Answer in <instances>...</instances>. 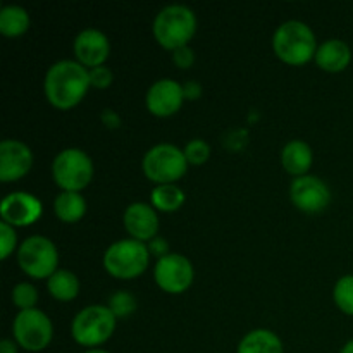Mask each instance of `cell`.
<instances>
[{
    "label": "cell",
    "instance_id": "cell-1",
    "mask_svg": "<svg viewBox=\"0 0 353 353\" xmlns=\"http://www.w3.org/2000/svg\"><path fill=\"white\" fill-rule=\"evenodd\" d=\"M90 86V71L78 61L62 59L52 64L45 74V95L57 109L74 107Z\"/></svg>",
    "mask_w": 353,
    "mask_h": 353
},
{
    "label": "cell",
    "instance_id": "cell-2",
    "mask_svg": "<svg viewBox=\"0 0 353 353\" xmlns=\"http://www.w3.org/2000/svg\"><path fill=\"white\" fill-rule=\"evenodd\" d=\"M272 48L276 55L288 64H305L316 55V34L310 30L309 24L302 21H285L276 28L272 34Z\"/></svg>",
    "mask_w": 353,
    "mask_h": 353
},
{
    "label": "cell",
    "instance_id": "cell-3",
    "mask_svg": "<svg viewBox=\"0 0 353 353\" xmlns=\"http://www.w3.org/2000/svg\"><path fill=\"white\" fill-rule=\"evenodd\" d=\"M154 37L159 43L169 50L188 45L190 38L195 34L196 16L188 6L171 3L159 10L154 19Z\"/></svg>",
    "mask_w": 353,
    "mask_h": 353
},
{
    "label": "cell",
    "instance_id": "cell-4",
    "mask_svg": "<svg viewBox=\"0 0 353 353\" xmlns=\"http://www.w3.org/2000/svg\"><path fill=\"white\" fill-rule=\"evenodd\" d=\"M148 245L134 238H124L110 245L103 254V268L117 279H133L148 268Z\"/></svg>",
    "mask_w": 353,
    "mask_h": 353
},
{
    "label": "cell",
    "instance_id": "cell-5",
    "mask_svg": "<svg viewBox=\"0 0 353 353\" xmlns=\"http://www.w3.org/2000/svg\"><path fill=\"white\" fill-rule=\"evenodd\" d=\"M116 316L107 305H88L79 310L71 323V334L81 347L99 348L112 336Z\"/></svg>",
    "mask_w": 353,
    "mask_h": 353
},
{
    "label": "cell",
    "instance_id": "cell-6",
    "mask_svg": "<svg viewBox=\"0 0 353 353\" xmlns=\"http://www.w3.org/2000/svg\"><path fill=\"white\" fill-rule=\"evenodd\" d=\"M143 172L157 185H174L188 169L185 152L172 143H157L143 155Z\"/></svg>",
    "mask_w": 353,
    "mask_h": 353
},
{
    "label": "cell",
    "instance_id": "cell-7",
    "mask_svg": "<svg viewBox=\"0 0 353 353\" xmlns=\"http://www.w3.org/2000/svg\"><path fill=\"white\" fill-rule=\"evenodd\" d=\"M52 176L62 192H79L92 179L93 162L81 148H64L52 162Z\"/></svg>",
    "mask_w": 353,
    "mask_h": 353
},
{
    "label": "cell",
    "instance_id": "cell-8",
    "mask_svg": "<svg viewBox=\"0 0 353 353\" xmlns=\"http://www.w3.org/2000/svg\"><path fill=\"white\" fill-rule=\"evenodd\" d=\"M17 262L21 269L31 278L48 279L57 271V248L50 238L33 234V236H28L17 248Z\"/></svg>",
    "mask_w": 353,
    "mask_h": 353
},
{
    "label": "cell",
    "instance_id": "cell-9",
    "mask_svg": "<svg viewBox=\"0 0 353 353\" xmlns=\"http://www.w3.org/2000/svg\"><path fill=\"white\" fill-rule=\"evenodd\" d=\"M14 340L28 352H40L52 341L54 326L45 312L38 309L19 310L12 323Z\"/></svg>",
    "mask_w": 353,
    "mask_h": 353
},
{
    "label": "cell",
    "instance_id": "cell-10",
    "mask_svg": "<svg viewBox=\"0 0 353 353\" xmlns=\"http://www.w3.org/2000/svg\"><path fill=\"white\" fill-rule=\"evenodd\" d=\"M155 283L168 293H183L193 281V265L185 255L168 254L155 262Z\"/></svg>",
    "mask_w": 353,
    "mask_h": 353
},
{
    "label": "cell",
    "instance_id": "cell-11",
    "mask_svg": "<svg viewBox=\"0 0 353 353\" xmlns=\"http://www.w3.org/2000/svg\"><path fill=\"white\" fill-rule=\"evenodd\" d=\"M290 199L303 212H319L327 207L331 192L317 176H299L290 185Z\"/></svg>",
    "mask_w": 353,
    "mask_h": 353
},
{
    "label": "cell",
    "instance_id": "cell-12",
    "mask_svg": "<svg viewBox=\"0 0 353 353\" xmlns=\"http://www.w3.org/2000/svg\"><path fill=\"white\" fill-rule=\"evenodd\" d=\"M185 102V93H183V85H179L176 79L162 78L152 83L145 95V103L147 109L154 116L168 117L178 112Z\"/></svg>",
    "mask_w": 353,
    "mask_h": 353
},
{
    "label": "cell",
    "instance_id": "cell-13",
    "mask_svg": "<svg viewBox=\"0 0 353 353\" xmlns=\"http://www.w3.org/2000/svg\"><path fill=\"white\" fill-rule=\"evenodd\" d=\"M33 165V152L26 143L6 138L0 143V179L3 183L23 178Z\"/></svg>",
    "mask_w": 353,
    "mask_h": 353
},
{
    "label": "cell",
    "instance_id": "cell-14",
    "mask_svg": "<svg viewBox=\"0 0 353 353\" xmlns=\"http://www.w3.org/2000/svg\"><path fill=\"white\" fill-rule=\"evenodd\" d=\"M41 214V202L34 195L26 192H14L3 196L0 205L2 221L10 226H28L33 224Z\"/></svg>",
    "mask_w": 353,
    "mask_h": 353
},
{
    "label": "cell",
    "instance_id": "cell-15",
    "mask_svg": "<svg viewBox=\"0 0 353 353\" xmlns=\"http://www.w3.org/2000/svg\"><path fill=\"white\" fill-rule=\"evenodd\" d=\"M110 45L105 33L97 28H85L74 38V54L79 64L85 68H97L103 65L109 57Z\"/></svg>",
    "mask_w": 353,
    "mask_h": 353
},
{
    "label": "cell",
    "instance_id": "cell-16",
    "mask_svg": "<svg viewBox=\"0 0 353 353\" xmlns=\"http://www.w3.org/2000/svg\"><path fill=\"white\" fill-rule=\"evenodd\" d=\"M124 228L128 233L140 241H150L157 236L159 217L152 205L143 202H133L126 207L123 216Z\"/></svg>",
    "mask_w": 353,
    "mask_h": 353
},
{
    "label": "cell",
    "instance_id": "cell-17",
    "mask_svg": "<svg viewBox=\"0 0 353 353\" xmlns=\"http://www.w3.org/2000/svg\"><path fill=\"white\" fill-rule=\"evenodd\" d=\"M314 59L324 71L340 72L350 64L352 50L347 41L340 40V38H330L317 47Z\"/></svg>",
    "mask_w": 353,
    "mask_h": 353
},
{
    "label": "cell",
    "instance_id": "cell-18",
    "mask_svg": "<svg viewBox=\"0 0 353 353\" xmlns=\"http://www.w3.org/2000/svg\"><path fill=\"white\" fill-rule=\"evenodd\" d=\"M283 168L293 176H305L312 165V150L302 140H292L285 145L281 152Z\"/></svg>",
    "mask_w": 353,
    "mask_h": 353
},
{
    "label": "cell",
    "instance_id": "cell-19",
    "mask_svg": "<svg viewBox=\"0 0 353 353\" xmlns=\"http://www.w3.org/2000/svg\"><path fill=\"white\" fill-rule=\"evenodd\" d=\"M236 353H283V343L269 330H254L241 338Z\"/></svg>",
    "mask_w": 353,
    "mask_h": 353
},
{
    "label": "cell",
    "instance_id": "cell-20",
    "mask_svg": "<svg viewBox=\"0 0 353 353\" xmlns=\"http://www.w3.org/2000/svg\"><path fill=\"white\" fill-rule=\"evenodd\" d=\"M54 212L62 223H78L86 212V202L81 193L61 192L54 200Z\"/></svg>",
    "mask_w": 353,
    "mask_h": 353
},
{
    "label": "cell",
    "instance_id": "cell-21",
    "mask_svg": "<svg viewBox=\"0 0 353 353\" xmlns=\"http://www.w3.org/2000/svg\"><path fill=\"white\" fill-rule=\"evenodd\" d=\"M47 288L54 299L61 300V302H69V300L78 296L79 279L76 278L74 272L65 271V269H57L47 279Z\"/></svg>",
    "mask_w": 353,
    "mask_h": 353
},
{
    "label": "cell",
    "instance_id": "cell-22",
    "mask_svg": "<svg viewBox=\"0 0 353 353\" xmlns=\"http://www.w3.org/2000/svg\"><path fill=\"white\" fill-rule=\"evenodd\" d=\"M30 28V14L21 6H6L0 10V33L19 37Z\"/></svg>",
    "mask_w": 353,
    "mask_h": 353
},
{
    "label": "cell",
    "instance_id": "cell-23",
    "mask_svg": "<svg viewBox=\"0 0 353 353\" xmlns=\"http://www.w3.org/2000/svg\"><path fill=\"white\" fill-rule=\"evenodd\" d=\"M152 205L164 212H174L185 203V193L176 185H157L152 190Z\"/></svg>",
    "mask_w": 353,
    "mask_h": 353
},
{
    "label": "cell",
    "instance_id": "cell-24",
    "mask_svg": "<svg viewBox=\"0 0 353 353\" xmlns=\"http://www.w3.org/2000/svg\"><path fill=\"white\" fill-rule=\"evenodd\" d=\"M334 303L341 312L353 316V274L341 276L333 290Z\"/></svg>",
    "mask_w": 353,
    "mask_h": 353
},
{
    "label": "cell",
    "instance_id": "cell-25",
    "mask_svg": "<svg viewBox=\"0 0 353 353\" xmlns=\"http://www.w3.org/2000/svg\"><path fill=\"white\" fill-rule=\"evenodd\" d=\"M107 307L112 310L116 319H119V317H128L137 310V299H134L130 292L121 290V292L112 293V295L109 296V305Z\"/></svg>",
    "mask_w": 353,
    "mask_h": 353
},
{
    "label": "cell",
    "instance_id": "cell-26",
    "mask_svg": "<svg viewBox=\"0 0 353 353\" xmlns=\"http://www.w3.org/2000/svg\"><path fill=\"white\" fill-rule=\"evenodd\" d=\"M12 303L21 310L34 309L38 302V292L30 283H19L12 288Z\"/></svg>",
    "mask_w": 353,
    "mask_h": 353
},
{
    "label": "cell",
    "instance_id": "cell-27",
    "mask_svg": "<svg viewBox=\"0 0 353 353\" xmlns=\"http://www.w3.org/2000/svg\"><path fill=\"white\" fill-rule=\"evenodd\" d=\"M185 152V157L188 161V164L193 165H202L207 159L210 157V147L207 141H203L202 138H193L186 143V147L183 148Z\"/></svg>",
    "mask_w": 353,
    "mask_h": 353
},
{
    "label": "cell",
    "instance_id": "cell-28",
    "mask_svg": "<svg viewBox=\"0 0 353 353\" xmlns=\"http://www.w3.org/2000/svg\"><path fill=\"white\" fill-rule=\"evenodd\" d=\"M16 231H14V226H10L9 223L2 221L0 223V243H2V248H0V255L2 259L9 257L10 252L16 248Z\"/></svg>",
    "mask_w": 353,
    "mask_h": 353
},
{
    "label": "cell",
    "instance_id": "cell-29",
    "mask_svg": "<svg viewBox=\"0 0 353 353\" xmlns=\"http://www.w3.org/2000/svg\"><path fill=\"white\" fill-rule=\"evenodd\" d=\"M112 71L105 65H97V68L90 69V85L95 86V88H107L112 83Z\"/></svg>",
    "mask_w": 353,
    "mask_h": 353
},
{
    "label": "cell",
    "instance_id": "cell-30",
    "mask_svg": "<svg viewBox=\"0 0 353 353\" xmlns=\"http://www.w3.org/2000/svg\"><path fill=\"white\" fill-rule=\"evenodd\" d=\"M193 61H195V54H193V50L188 47V45L172 50V62H174L178 68L188 69L190 65L193 64Z\"/></svg>",
    "mask_w": 353,
    "mask_h": 353
},
{
    "label": "cell",
    "instance_id": "cell-31",
    "mask_svg": "<svg viewBox=\"0 0 353 353\" xmlns=\"http://www.w3.org/2000/svg\"><path fill=\"white\" fill-rule=\"evenodd\" d=\"M148 250H150V254L159 255V259L164 257V255H168V241L161 236H155L148 243Z\"/></svg>",
    "mask_w": 353,
    "mask_h": 353
},
{
    "label": "cell",
    "instance_id": "cell-32",
    "mask_svg": "<svg viewBox=\"0 0 353 353\" xmlns=\"http://www.w3.org/2000/svg\"><path fill=\"white\" fill-rule=\"evenodd\" d=\"M183 93H185V99L196 100L202 95V86H200L199 81H186L183 85Z\"/></svg>",
    "mask_w": 353,
    "mask_h": 353
},
{
    "label": "cell",
    "instance_id": "cell-33",
    "mask_svg": "<svg viewBox=\"0 0 353 353\" xmlns=\"http://www.w3.org/2000/svg\"><path fill=\"white\" fill-rule=\"evenodd\" d=\"M0 353H17V343L12 340H2V343H0Z\"/></svg>",
    "mask_w": 353,
    "mask_h": 353
},
{
    "label": "cell",
    "instance_id": "cell-34",
    "mask_svg": "<svg viewBox=\"0 0 353 353\" xmlns=\"http://www.w3.org/2000/svg\"><path fill=\"white\" fill-rule=\"evenodd\" d=\"M340 353H353V340L347 341V343L343 345V348H341Z\"/></svg>",
    "mask_w": 353,
    "mask_h": 353
},
{
    "label": "cell",
    "instance_id": "cell-35",
    "mask_svg": "<svg viewBox=\"0 0 353 353\" xmlns=\"http://www.w3.org/2000/svg\"><path fill=\"white\" fill-rule=\"evenodd\" d=\"M85 353H109V352L102 350V348H90V350H86Z\"/></svg>",
    "mask_w": 353,
    "mask_h": 353
}]
</instances>
